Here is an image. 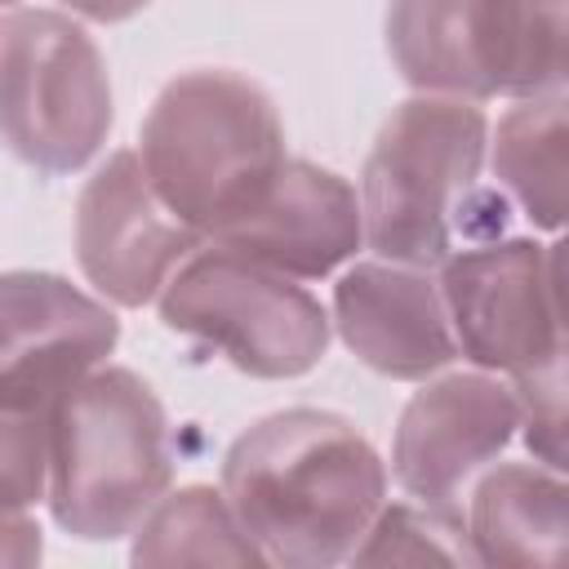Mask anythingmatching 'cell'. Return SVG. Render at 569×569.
Listing matches in <instances>:
<instances>
[{
    "instance_id": "e0dca14e",
    "label": "cell",
    "mask_w": 569,
    "mask_h": 569,
    "mask_svg": "<svg viewBox=\"0 0 569 569\" xmlns=\"http://www.w3.org/2000/svg\"><path fill=\"white\" fill-rule=\"evenodd\" d=\"M351 560L356 565H476L462 511L431 507L418 498H382Z\"/></svg>"
},
{
    "instance_id": "7c38bea8",
    "label": "cell",
    "mask_w": 569,
    "mask_h": 569,
    "mask_svg": "<svg viewBox=\"0 0 569 569\" xmlns=\"http://www.w3.org/2000/svg\"><path fill=\"white\" fill-rule=\"evenodd\" d=\"M329 325L365 369L391 382H422L458 360L436 267L351 258L333 280Z\"/></svg>"
},
{
    "instance_id": "7402d4cb",
    "label": "cell",
    "mask_w": 569,
    "mask_h": 569,
    "mask_svg": "<svg viewBox=\"0 0 569 569\" xmlns=\"http://www.w3.org/2000/svg\"><path fill=\"white\" fill-rule=\"evenodd\" d=\"M18 4H22V0H0V9H18Z\"/></svg>"
},
{
    "instance_id": "277c9868",
    "label": "cell",
    "mask_w": 569,
    "mask_h": 569,
    "mask_svg": "<svg viewBox=\"0 0 569 569\" xmlns=\"http://www.w3.org/2000/svg\"><path fill=\"white\" fill-rule=\"evenodd\" d=\"M173 485L160 396L124 365H98L49 409V516L80 542H116Z\"/></svg>"
},
{
    "instance_id": "8992f818",
    "label": "cell",
    "mask_w": 569,
    "mask_h": 569,
    "mask_svg": "<svg viewBox=\"0 0 569 569\" xmlns=\"http://www.w3.org/2000/svg\"><path fill=\"white\" fill-rule=\"evenodd\" d=\"M116 120L98 40L67 9L18 4L0 18V147L44 178L98 160Z\"/></svg>"
},
{
    "instance_id": "ac0fdd59",
    "label": "cell",
    "mask_w": 569,
    "mask_h": 569,
    "mask_svg": "<svg viewBox=\"0 0 569 569\" xmlns=\"http://www.w3.org/2000/svg\"><path fill=\"white\" fill-rule=\"evenodd\" d=\"M49 489V413L0 409V507L36 511Z\"/></svg>"
},
{
    "instance_id": "9a60e30c",
    "label": "cell",
    "mask_w": 569,
    "mask_h": 569,
    "mask_svg": "<svg viewBox=\"0 0 569 569\" xmlns=\"http://www.w3.org/2000/svg\"><path fill=\"white\" fill-rule=\"evenodd\" d=\"M565 147H569L565 93L520 98L498 116V124L489 120L485 164L493 173V191L533 231L560 236L565 227Z\"/></svg>"
},
{
    "instance_id": "9c48e42d",
    "label": "cell",
    "mask_w": 569,
    "mask_h": 569,
    "mask_svg": "<svg viewBox=\"0 0 569 569\" xmlns=\"http://www.w3.org/2000/svg\"><path fill=\"white\" fill-rule=\"evenodd\" d=\"M516 431L520 409L507 378L485 369H440L422 378L400 409L387 476L405 498L462 511L471 480L511 449Z\"/></svg>"
},
{
    "instance_id": "ba28073f",
    "label": "cell",
    "mask_w": 569,
    "mask_h": 569,
    "mask_svg": "<svg viewBox=\"0 0 569 569\" xmlns=\"http://www.w3.org/2000/svg\"><path fill=\"white\" fill-rule=\"evenodd\" d=\"M560 236H493L453 249L440 267V298L471 369L516 378L565 356L560 342Z\"/></svg>"
},
{
    "instance_id": "44dd1931",
    "label": "cell",
    "mask_w": 569,
    "mask_h": 569,
    "mask_svg": "<svg viewBox=\"0 0 569 569\" xmlns=\"http://www.w3.org/2000/svg\"><path fill=\"white\" fill-rule=\"evenodd\" d=\"M151 0H58V9H67L71 18H80V22H102V27H111V22H129L133 13H142Z\"/></svg>"
},
{
    "instance_id": "ffe728a7",
    "label": "cell",
    "mask_w": 569,
    "mask_h": 569,
    "mask_svg": "<svg viewBox=\"0 0 569 569\" xmlns=\"http://www.w3.org/2000/svg\"><path fill=\"white\" fill-rule=\"evenodd\" d=\"M44 556V533L31 511L0 507V565H36Z\"/></svg>"
},
{
    "instance_id": "52a82bcc",
    "label": "cell",
    "mask_w": 569,
    "mask_h": 569,
    "mask_svg": "<svg viewBox=\"0 0 569 569\" xmlns=\"http://www.w3.org/2000/svg\"><path fill=\"white\" fill-rule=\"evenodd\" d=\"M156 307L173 333L267 382L311 373L333 338L329 311L302 280L249 262L218 240H204L173 267Z\"/></svg>"
},
{
    "instance_id": "5b68a950",
    "label": "cell",
    "mask_w": 569,
    "mask_h": 569,
    "mask_svg": "<svg viewBox=\"0 0 569 569\" xmlns=\"http://www.w3.org/2000/svg\"><path fill=\"white\" fill-rule=\"evenodd\" d=\"M382 36L413 93L467 102L565 93L569 0H391Z\"/></svg>"
},
{
    "instance_id": "6da1fadb",
    "label": "cell",
    "mask_w": 569,
    "mask_h": 569,
    "mask_svg": "<svg viewBox=\"0 0 569 569\" xmlns=\"http://www.w3.org/2000/svg\"><path fill=\"white\" fill-rule=\"evenodd\" d=\"M373 440L333 409H280L244 427L222 458V493L267 565L351 560L387 498Z\"/></svg>"
},
{
    "instance_id": "5bb4252c",
    "label": "cell",
    "mask_w": 569,
    "mask_h": 569,
    "mask_svg": "<svg viewBox=\"0 0 569 569\" xmlns=\"http://www.w3.org/2000/svg\"><path fill=\"white\" fill-rule=\"evenodd\" d=\"M462 525L476 565L502 569H556L569 538V485L547 462H493L467 498Z\"/></svg>"
},
{
    "instance_id": "4fadbf2b",
    "label": "cell",
    "mask_w": 569,
    "mask_h": 569,
    "mask_svg": "<svg viewBox=\"0 0 569 569\" xmlns=\"http://www.w3.org/2000/svg\"><path fill=\"white\" fill-rule=\"evenodd\" d=\"M213 240L249 262L311 284L338 276L365 249V222L356 187L342 173L289 156L267 196Z\"/></svg>"
},
{
    "instance_id": "7a4b0ae2",
    "label": "cell",
    "mask_w": 569,
    "mask_h": 569,
    "mask_svg": "<svg viewBox=\"0 0 569 569\" xmlns=\"http://www.w3.org/2000/svg\"><path fill=\"white\" fill-rule=\"evenodd\" d=\"M485 102L413 93L378 129L360 169L365 249L387 262L440 267L453 249L502 236L507 200L485 178Z\"/></svg>"
},
{
    "instance_id": "2e32d148",
    "label": "cell",
    "mask_w": 569,
    "mask_h": 569,
    "mask_svg": "<svg viewBox=\"0 0 569 569\" xmlns=\"http://www.w3.org/2000/svg\"><path fill=\"white\" fill-rule=\"evenodd\" d=\"M133 565H267L231 502L213 485L164 493L129 533Z\"/></svg>"
},
{
    "instance_id": "3957f363",
    "label": "cell",
    "mask_w": 569,
    "mask_h": 569,
    "mask_svg": "<svg viewBox=\"0 0 569 569\" xmlns=\"http://www.w3.org/2000/svg\"><path fill=\"white\" fill-rule=\"evenodd\" d=\"M133 151L156 196L204 240L240 222L289 160L276 98L231 67L173 76L147 107Z\"/></svg>"
},
{
    "instance_id": "d6986e66",
    "label": "cell",
    "mask_w": 569,
    "mask_h": 569,
    "mask_svg": "<svg viewBox=\"0 0 569 569\" xmlns=\"http://www.w3.org/2000/svg\"><path fill=\"white\" fill-rule=\"evenodd\" d=\"M520 409V431L533 462L565 471V356L507 378Z\"/></svg>"
},
{
    "instance_id": "30bf717a",
    "label": "cell",
    "mask_w": 569,
    "mask_h": 569,
    "mask_svg": "<svg viewBox=\"0 0 569 569\" xmlns=\"http://www.w3.org/2000/svg\"><path fill=\"white\" fill-rule=\"evenodd\" d=\"M120 342L116 307L58 271H0V409L49 413Z\"/></svg>"
},
{
    "instance_id": "8fae6325",
    "label": "cell",
    "mask_w": 569,
    "mask_h": 569,
    "mask_svg": "<svg viewBox=\"0 0 569 569\" xmlns=\"http://www.w3.org/2000/svg\"><path fill=\"white\" fill-rule=\"evenodd\" d=\"M200 244L204 236L156 196L133 147L111 151L76 196V262L111 307L138 311L156 302L173 267Z\"/></svg>"
}]
</instances>
